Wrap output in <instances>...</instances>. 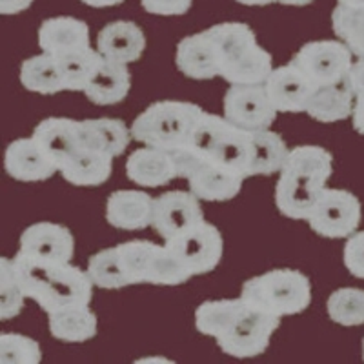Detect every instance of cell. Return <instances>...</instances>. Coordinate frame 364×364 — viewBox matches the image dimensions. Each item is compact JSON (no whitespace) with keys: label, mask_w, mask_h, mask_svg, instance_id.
<instances>
[{"label":"cell","mask_w":364,"mask_h":364,"mask_svg":"<svg viewBox=\"0 0 364 364\" xmlns=\"http://www.w3.org/2000/svg\"><path fill=\"white\" fill-rule=\"evenodd\" d=\"M181 149L200 161L215 162L248 178L252 132L237 128L226 117L203 112L190 141Z\"/></svg>","instance_id":"3957f363"},{"label":"cell","mask_w":364,"mask_h":364,"mask_svg":"<svg viewBox=\"0 0 364 364\" xmlns=\"http://www.w3.org/2000/svg\"><path fill=\"white\" fill-rule=\"evenodd\" d=\"M18 252L41 261L71 262L75 255V237L63 224H31L21 235Z\"/></svg>","instance_id":"4fadbf2b"},{"label":"cell","mask_w":364,"mask_h":364,"mask_svg":"<svg viewBox=\"0 0 364 364\" xmlns=\"http://www.w3.org/2000/svg\"><path fill=\"white\" fill-rule=\"evenodd\" d=\"M4 166L9 177L22 182L48 181L58 171V166L46 155L33 136L13 141L6 149Z\"/></svg>","instance_id":"9a60e30c"},{"label":"cell","mask_w":364,"mask_h":364,"mask_svg":"<svg viewBox=\"0 0 364 364\" xmlns=\"http://www.w3.org/2000/svg\"><path fill=\"white\" fill-rule=\"evenodd\" d=\"M132 90V73L128 64H120L115 60L102 57L95 75L91 77L90 84L84 90V95L97 106H113L128 97Z\"/></svg>","instance_id":"603a6c76"},{"label":"cell","mask_w":364,"mask_h":364,"mask_svg":"<svg viewBox=\"0 0 364 364\" xmlns=\"http://www.w3.org/2000/svg\"><path fill=\"white\" fill-rule=\"evenodd\" d=\"M277 2L284 6H308L311 4L314 0H277Z\"/></svg>","instance_id":"7dc6e473"},{"label":"cell","mask_w":364,"mask_h":364,"mask_svg":"<svg viewBox=\"0 0 364 364\" xmlns=\"http://www.w3.org/2000/svg\"><path fill=\"white\" fill-rule=\"evenodd\" d=\"M142 8L151 15L161 17H178L190 11L193 0H141Z\"/></svg>","instance_id":"60d3db41"},{"label":"cell","mask_w":364,"mask_h":364,"mask_svg":"<svg viewBox=\"0 0 364 364\" xmlns=\"http://www.w3.org/2000/svg\"><path fill=\"white\" fill-rule=\"evenodd\" d=\"M323 188L311 178L281 171L275 184V206L288 219L308 220Z\"/></svg>","instance_id":"44dd1931"},{"label":"cell","mask_w":364,"mask_h":364,"mask_svg":"<svg viewBox=\"0 0 364 364\" xmlns=\"http://www.w3.org/2000/svg\"><path fill=\"white\" fill-rule=\"evenodd\" d=\"M288 154H290V148L279 133L269 132V129L252 132L248 177H257V175L268 177L273 173H281Z\"/></svg>","instance_id":"4316f807"},{"label":"cell","mask_w":364,"mask_h":364,"mask_svg":"<svg viewBox=\"0 0 364 364\" xmlns=\"http://www.w3.org/2000/svg\"><path fill=\"white\" fill-rule=\"evenodd\" d=\"M363 208L352 191L324 186L306 223L317 235L326 239H348L357 232Z\"/></svg>","instance_id":"ba28073f"},{"label":"cell","mask_w":364,"mask_h":364,"mask_svg":"<svg viewBox=\"0 0 364 364\" xmlns=\"http://www.w3.org/2000/svg\"><path fill=\"white\" fill-rule=\"evenodd\" d=\"M46 151V155L58 166V171L64 162L82 148L80 135V120L66 119V117H50L38 122L31 135Z\"/></svg>","instance_id":"e0dca14e"},{"label":"cell","mask_w":364,"mask_h":364,"mask_svg":"<svg viewBox=\"0 0 364 364\" xmlns=\"http://www.w3.org/2000/svg\"><path fill=\"white\" fill-rule=\"evenodd\" d=\"M21 82L28 91L41 95H55L58 91H64L58 58L46 51L26 58L21 66Z\"/></svg>","instance_id":"83f0119b"},{"label":"cell","mask_w":364,"mask_h":364,"mask_svg":"<svg viewBox=\"0 0 364 364\" xmlns=\"http://www.w3.org/2000/svg\"><path fill=\"white\" fill-rule=\"evenodd\" d=\"M264 86L279 113H306L311 95L317 90L306 75L291 63L273 68Z\"/></svg>","instance_id":"5bb4252c"},{"label":"cell","mask_w":364,"mask_h":364,"mask_svg":"<svg viewBox=\"0 0 364 364\" xmlns=\"http://www.w3.org/2000/svg\"><path fill=\"white\" fill-rule=\"evenodd\" d=\"M31 4H33V0H0V13L2 15H18Z\"/></svg>","instance_id":"7bdbcfd3"},{"label":"cell","mask_w":364,"mask_h":364,"mask_svg":"<svg viewBox=\"0 0 364 364\" xmlns=\"http://www.w3.org/2000/svg\"><path fill=\"white\" fill-rule=\"evenodd\" d=\"M13 268L26 297L33 299L48 315L90 306L93 299L95 284L90 273L71 262L41 261L18 252L13 259Z\"/></svg>","instance_id":"6da1fadb"},{"label":"cell","mask_w":364,"mask_h":364,"mask_svg":"<svg viewBox=\"0 0 364 364\" xmlns=\"http://www.w3.org/2000/svg\"><path fill=\"white\" fill-rule=\"evenodd\" d=\"M219 55L220 77L230 84H264L273 71V57L257 42L245 22H223L206 29Z\"/></svg>","instance_id":"7a4b0ae2"},{"label":"cell","mask_w":364,"mask_h":364,"mask_svg":"<svg viewBox=\"0 0 364 364\" xmlns=\"http://www.w3.org/2000/svg\"><path fill=\"white\" fill-rule=\"evenodd\" d=\"M245 306V299H219L206 301L195 310V328L208 337H220L232 324L235 315Z\"/></svg>","instance_id":"4dcf8cb0"},{"label":"cell","mask_w":364,"mask_h":364,"mask_svg":"<svg viewBox=\"0 0 364 364\" xmlns=\"http://www.w3.org/2000/svg\"><path fill=\"white\" fill-rule=\"evenodd\" d=\"M38 46L46 53L63 57L90 46V28L73 17L48 18L38 28Z\"/></svg>","instance_id":"7402d4cb"},{"label":"cell","mask_w":364,"mask_h":364,"mask_svg":"<svg viewBox=\"0 0 364 364\" xmlns=\"http://www.w3.org/2000/svg\"><path fill=\"white\" fill-rule=\"evenodd\" d=\"M240 297L266 314L286 317L302 314L311 302V282L299 269L277 268L242 284Z\"/></svg>","instance_id":"5b68a950"},{"label":"cell","mask_w":364,"mask_h":364,"mask_svg":"<svg viewBox=\"0 0 364 364\" xmlns=\"http://www.w3.org/2000/svg\"><path fill=\"white\" fill-rule=\"evenodd\" d=\"M97 50L115 63H136L146 50V35L132 21L109 22L97 35Z\"/></svg>","instance_id":"ffe728a7"},{"label":"cell","mask_w":364,"mask_h":364,"mask_svg":"<svg viewBox=\"0 0 364 364\" xmlns=\"http://www.w3.org/2000/svg\"><path fill=\"white\" fill-rule=\"evenodd\" d=\"M136 363H173V360L164 359V357H144V359H139Z\"/></svg>","instance_id":"681fc988"},{"label":"cell","mask_w":364,"mask_h":364,"mask_svg":"<svg viewBox=\"0 0 364 364\" xmlns=\"http://www.w3.org/2000/svg\"><path fill=\"white\" fill-rule=\"evenodd\" d=\"M315 87L330 86L350 75L353 53L343 41L306 42L290 60Z\"/></svg>","instance_id":"9c48e42d"},{"label":"cell","mask_w":364,"mask_h":364,"mask_svg":"<svg viewBox=\"0 0 364 364\" xmlns=\"http://www.w3.org/2000/svg\"><path fill=\"white\" fill-rule=\"evenodd\" d=\"M193 277L186 266L168 250V246H159L151 268H149L148 284L157 286H181Z\"/></svg>","instance_id":"74e56055"},{"label":"cell","mask_w":364,"mask_h":364,"mask_svg":"<svg viewBox=\"0 0 364 364\" xmlns=\"http://www.w3.org/2000/svg\"><path fill=\"white\" fill-rule=\"evenodd\" d=\"M171 253L186 266L191 275H204L219 266L224 252V240L219 228L206 219L188 232L164 242Z\"/></svg>","instance_id":"30bf717a"},{"label":"cell","mask_w":364,"mask_h":364,"mask_svg":"<svg viewBox=\"0 0 364 364\" xmlns=\"http://www.w3.org/2000/svg\"><path fill=\"white\" fill-rule=\"evenodd\" d=\"M82 144L97 151L109 155L112 159L120 157L133 139L132 128L124 120L119 119H87L80 120Z\"/></svg>","instance_id":"484cf974"},{"label":"cell","mask_w":364,"mask_h":364,"mask_svg":"<svg viewBox=\"0 0 364 364\" xmlns=\"http://www.w3.org/2000/svg\"><path fill=\"white\" fill-rule=\"evenodd\" d=\"M126 175L136 186L161 188L178 177L173 154L146 146L135 149L126 161Z\"/></svg>","instance_id":"ac0fdd59"},{"label":"cell","mask_w":364,"mask_h":364,"mask_svg":"<svg viewBox=\"0 0 364 364\" xmlns=\"http://www.w3.org/2000/svg\"><path fill=\"white\" fill-rule=\"evenodd\" d=\"M355 106V91H353L350 75L343 80L330 86L317 87L311 95L306 108V115L318 122H339L352 117Z\"/></svg>","instance_id":"cb8c5ba5"},{"label":"cell","mask_w":364,"mask_h":364,"mask_svg":"<svg viewBox=\"0 0 364 364\" xmlns=\"http://www.w3.org/2000/svg\"><path fill=\"white\" fill-rule=\"evenodd\" d=\"M155 199L141 190H119L108 197L106 220L113 228L136 232L154 223Z\"/></svg>","instance_id":"d6986e66"},{"label":"cell","mask_w":364,"mask_h":364,"mask_svg":"<svg viewBox=\"0 0 364 364\" xmlns=\"http://www.w3.org/2000/svg\"><path fill=\"white\" fill-rule=\"evenodd\" d=\"M352 122H353V129H355L357 133H360V135H364V95L355 97Z\"/></svg>","instance_id":"ee69618b"},{"label":"cell","mask_w":364,"mask_h":364,"mask_svg":"<svg viewBox=\"0 0 364 364\" xmlns=\"http://www.w3.org/2000/svg\"><path fill=\"white\" fill-rule=\"evenodd\" d=\"M204 109L184 100H159L133 120L132 135L144 146L175 154L190 141Z\"/></svg>","instance_id":"277c9868"},{"label":"cell","mask_w":364,"mask_h":364,"mask_svg":"<svg viewBox=\"0 0 364 364\" xmlns=\"http://www.w3.org/2000/svg\"><path fill=\"white\" fill-rule=\"evenodd\" d=\"M159 246L151 240H128L117 246L128 286L148 284L149 268Z\"/></svg>","instance_id":"d6a6232c"},{"label":"cell","mask_w":364,"mask_h":364,"mask_svg":"<svg viewBox=\"0 0 364 364\" xmlns=\"http://www.w3.org/2000/svg\"><path fill=\"white\" fill-rule=\"evenodd\" d=\"M331 28L355 58H364V8L337 4L331 11Z\"/></svg>","instance_id":"836d02e7"},{"label":"cell","mask_w":364,"mask_h":364,"mask_svg":"<svg viewBox=\"0 0 364 364\" xmlns=\"http://www.w3.org/2000/svg\"><path fill=\"white\" fill-rule=\"evenodd\" d=\"M175 64L184 77L193 80H210L220 77L219 55L206 29L188 35L177 44Z\"/></svg>","instance_id":"2e32d148"},{"label":"cell","mask_w":364,"mask_h":364,"mask_svg":"<svg viewBox=\"0 0 364 364\" xmlns=\"http://www.w3.org/2000/svg\"><path fill=\"white\" fill-rule=\"evenodd\" d=\"M350 82L357 95H364V58H357L350 70Z\"/></svg>","instance_id":"b9f144b4"},{"label":"cell","mask_w":364,"mask_h":364,"mask_svg":"<svg viewBox=\"0 0 364 364\" xmlns=\"http://www.w3.org/2000/svg\"><path fill=\"white\" fill-rule=\"evenodd\" d=\"M0 360L4 364H38L42 360L41 344L21 333L0 336Z\"/></svg>","instance_id":"f35d334b"},{"label":"cell","mask_w":364,"mask_h":364,"mask_svg":"<svg viewBox=\"0 0 364 364\" xmlns=\"http://www.w3.org/2000/svg\"><path fill=\"white\" fill-rule=\"evenodd\" d=\"M277 113L264 84H232L224 95V117L237 128L269 129Z\"/></svg>","instance_id":"8fae6325"},{"label":"cell","mask_w":364,"mask_h":364,"mask_svg":"<svg viewBox=\"0 0 364 364\" xmlns=\"http://www.w3.org/2000/svg\"><path fill=\"white\" fill-rule=\"evenodd\" d=\"M237 2L242 6H268L272 2H277V0H237Z\"/></svg>","instance_id":"bcb514c9"},{"label":"cell","mask_w":364,"mask_h":364,"mask_svg":"<svg viewBox=\"0 0 364 364\" xmlns=\"http://www.w3.org/2000/svg\"><path fill=\"white\" fill-rule=\"evenodd\" d=\"M344 266L353 277L364 279V232H355L344 245Z\"/></svg>","instance_id":"ab89813d"},{"label":"cell","mask_w":364,"mask_h":364,"mask_svg":"<svg viewBox=\"0 0 364 364\" xmlns=\"http://www.w3.org/2000/svg\"><path fill=\"white\" fill-rule=\"evenodd\" d=\"M100 60H102V55L99 53V50H93L91 46L58 57L60 71H63L64 91L86 90L91 77L95 75L97 68H99Z\"/></svg>","instance_id":"1f68e13d"},{"label":"cell","mask_w":364,"mask_h":364,"mask_svg":"<svg viewBox=\"0 0 364 364\" xmlns=\"http://www.w3.org/2000/svg\"><path fill=\"white\" fill-rule=\"evenodd\" d=\"M279 326L281 317L250 306L245 301V306L235 315L232 324L215 339L217 346L235 359H252L268 350L272 336Z\"/></svg>","instance_id":"8992f818"},{"label":"cell","mask_w":364,"mask_h":364,"mask_svg":"<svg viewBox=\"0 0 364 364\" xmlns=\"http://www.w3.org/2000/svg\"><path fill=\"white\" fill-rule=\"evenodd\" d=\"M173 159L177 162L178 177L186 178L190 191H193L200 200L226 203L240 193L246 177L237 171L228 170L215 162L200 161L184 149L175 151Z\"/></svg>","instance_id":"52a82bcc"},{"label":"cell","mask_w":364,"mask_h":364,"mask_svg":"<svg viewBox=\"0 0 364 364\" xmlns=\"http://www.w3.org/2000/svg\"><path fill=\"white\" fill-rule=\"evenodd\" d=\"M26 295L15 275L13 259L2 257L0 261V321H11L24 308Z\"/></svg>","instance_id":"8d00e7d4"},{"label":"cell","mask_w":364,"mask_h":364,"mask_svg":"<svg viewBox=\"0 0 364 364\" xmlns=\"http://www.w3.org/2000/svg\"><path fill=\"white\" fill-rule=\"evenodd\" d=\"M113 171V159L109 155L87 148L82 144L79 151H75L58 173L63 175L73 186H100L108 181Z\"/></svg>","instance_id":"d4e9b609"},{"label":"cell","mask_w":364,"mask_h":364,"mask_svg":"<svg viewBox=\"0 0 364 364\" xmlns=\"http://www.w3.org/2000/svg\"><path fill=\"white\" fill-rule=\"evenodd\" d=\"M50 317L51 336L64 343H86L97 336L99 321L90 306L68 308L55 311Z\"/></svg>","instance_id":"f1b7e54d"},{"label":"cell","mask_w":364,"mask_h":364,"mask_svg":"<svg viewBox=\"0 0 364 364\" xmlns=\"http://www.w3.org/2000/svg\"><path fill=\"white\" fill-rule=\"evenodd\" d=\"M337 2L348 8H364V0H337Z\"/></svg>","instance_id":"c3c4849f"},{"label":"cell","mask_w":364,"mask_h":364,"mask_svg":"<svg viewBox=\"0 0 364 364\" xmlns=\"http://www.w3.org/2000/svg\"><path fill=\"white\" fill-rule=\"evenodd\" d=\"M87 273H90L93 284L102 290H120V288L128 286L117 246L100 250L95 255H91L90 262H87Z\"/></svg>","instance_id":"e575fe53"},{"label":"cell","mask_w":364,"mask_h":364,"mask_svg":"<svg viewBox=\"0 0 364 364\" xmlns=\"http://www.w3.org/2000/svg\"><path fill=\"white\" fill-rule=\"evenodd\" d=\"M80 2L91 8H112V6L122 4L124 0H80Z\"/></svg>","instance_id":"f6af8a7d"},{"label":"cell","mask_w":364,"mask_h":364,"mask_svg":"<svg viewBox=\"0 0 364 364\" xmlns=\"http://www.w3.org/2000/svg\"><path fill=\"white\" fill-rule=\"evenodd\" d=\"M326 310L333 323L341 326L364 324V290L341 288L328 297Z\"/></svg>","instance_id":"d590c367"},{"label":"cell","mask_w":364,"mask_h":364,"mask_svg":"<svg viewBox=\"0 0 364 364\" xmlns=\"http://www.w3.org/2000/svg\"><path fill=\"white\" fill-rule=\"evenodd\" d=\"M363 359H364V341H363Z\"/></svg>","instance_id":"f907efd6"},{"label":"cell","mask_w":364,"mask_h":364,"mask_svg":"<svg viewBox=\"0 0 364 364\" xmlns=\"http://www.w3.org/2000/svg\"><path fill=\"white\" fill-rule=\"evenodd\" d=\"M282 171L311 178L318 186H326L333 173V155L321 146H295L290 149Z\"/></svg>","instance_id":"f546056e"},{"label":"cell","mask_w":364,"mask_h":364,"mask_svg":"<svg viewBox=\"0 0 364 364\" xmlns=\"http://www.w3.org/2000/svg\"><path fill=\"white\" fill-rule=\"evenodd\" d=\"M204 220L200 199L193 191H166L155 197L154 223L155 232L166 240H171Z\"/></svg>","instance_id":"7c38bea8"}]
</instances>
